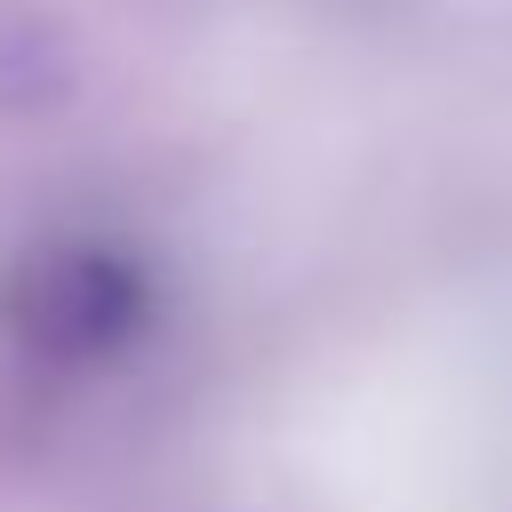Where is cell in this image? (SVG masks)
I'll use <instances>...</instances> for the list:
<instances>
[{"label":"cell","instance_id":"obj_1","mask_svg":"<svg viewBox=\"0 0 512 512\" xmlns=\"http://www.w3.org/2000/svg\"><path fill=\"white\" fill-rule=\"evenodd\" d=\"M0 320L40 368H104L152 328V280L112 240H48L8 272Z\"/></svg>","mask_w":512,"mask_h":512}]
</instances>
